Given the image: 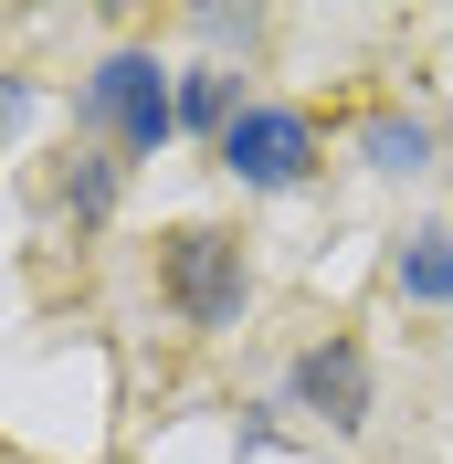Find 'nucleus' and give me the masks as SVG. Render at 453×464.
Segmentation results:
<instances>
[{"instance_id": "nucleus-2", "label": "nucleus", "mask_w": 453, "mask_h": 464, "mask_svg": "<svg viewBox=\"0 0 453 464\" xmlns=\"http://www.w3.org/2000/svg\"><path fill=\"white\" fill-rule=\"evenodd\" d=\"M159 295H169V317L190 327V338L243 327V306H254V254H243V232H222V222L159 232Z\"/></svg>"}, {"instance_id": "nucleus-5", "label": "nucleus", "mask_w": 453, "mask_h": 464, "mask_svg": "<svg viewBox=\"0 0 453 464\" xmlns=\"http://www.w3.org/2000/svg\"><path fill=\"white\" fill-rule=\"evenodd\" d=\"M43 201H53V222H74V243H95V232L116 222V201H127V159L95 138H74L53 159V179H43Z\"/></svg>"}, {"instance_id": "nucleus-4", "label": "nucleus", "mask_w": 453, "mask_h": 464, "mask_svg": "<svg viewBox=\"0 0 453 464\" xmlns=\"http://www.w3.org/2000/svg\"><path fill=\"white\" fill-rule=\"evenodd\" d=\"M369 401H380V380H369V348L348 327H327L316 348H295V370H284V411H306L327 433H369Z\"/></svg>"}, {"instance_id": "nucleus-6", "label": "nucleus", "mask_w": 453, "mask_h": 464, "mask_svg": "<svg viewBox=\"0 0 453 464\" xmlns=\"http://www.w3.org/2000/svg\"><path fill=\"white\" fill-rule=\"evenodd\" d=\"M359 159H369L380 179H422V169H432V116L369 106V116H359Z\"/></svg>"}, {"instance_id": "nucleus-8", "label": "nucleus", "mask_w": 453, "mask_h": 464, "mask_svg": "<svg viewBox=\"0 0 453 464\" xmlns=\"http://www.w3.org/2000/svg\"><path fill=\"white\" fill-rule=\"evenodd\" d=\"M243 106H254V95H243L232 63H190V74H179V138H211V148H222V127Z\"/></svg>"}, {"instance_id": "nucleus-10", "label": "nucleus", "mask_w": 453, "mask_h": 464, "mask_svg": "<svg viewBox=\"0 0 453 464\" xmlns=\"http://www.w3.org/2000/svg\"><path fill=\"white\" fill-rule=\"evenodd\" d=\"M22 116H32V74H11V63H0V148L22 138Z\"/></svg>"}, {"instance_id": "nucleus-1", "label": "nucleus", "mask_w": 453, "mask_h": 464, "mask_svg": "<svg viewBox=\"0 0 453 464\" xmlns=\"http://www.w3.org/2000/svg\"><path fill=\"white\" fill-rule=\"evenodd\" d=\"M74 127L116 159H159L179 138V74L159 63V43H116L95 53V74L74 85Z\"/></svg>"}, {"instance_id": "nucleus-7", "label": "nucleus", "mask_w": 453, "mask_h": 464, "mask_svg": "<svg viewBox=\"0 0 453 464\" xmlns=\"http://www.w3.org/2000/svg\"><path fill=\"white\" fill-rule=\"evenodd\" d=\"M390 285H400V306H453V232L443 222L390 243Z\"/></svg>"}, {"instance_id": "nucleus-3", "label": "nucleus", "mask_w": 453, "mask_h": 464, "mask_svg": "<svg viewBox=\"0 0 453 464\" xmlns=\"http://www.w3.org/2000/svg\"><path fill=\"white\" fill-rule=\"evenodd\" d=\"M211 159H222V179H243V190H306V179L327 169V138H316L306 106H264L254 95V106L222 127Z\"/></svg>"}, {"instance_id": "nucleus-9", "label": "nucleus", "mask_w": 453, "mask_h": 464, "mask_svg": "<svg viewBox=\"0 0 453 464\" xmlns=\"http://www.w3.org/2000/svg\"><path fill=\"white\" fill-rule=\"evenodd\" d=\"M190 32H200V43H222V53H232V43L254 53V43H264V11H232V0H211V11H190Z\"/></svg>"}]
</instances>
